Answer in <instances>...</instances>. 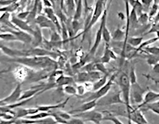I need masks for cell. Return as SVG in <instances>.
<instances>
[{
	"instance_id": "1",
	"label": "cell",
	"mask_w": 159,
	"mask_h": 124,
	"mask_svg": "<svg viewBox=\"0 0 159 124\" xmlns=\"http://www.w3.org/2000/svg\"><path fill=\"white\" fill-rule=\"evenodd\" d=\"M2 61L7 62H15L19 65L26 67L32 71H53L57 69V62L50 57L31 56V57H19V58H2Z\"/></svg>"
},
{
	"instance_id": "2",
	"label": "cell",
	"mask_w": 159,
	"mask_h": 124,
	"mask_svg": "<svg viewBox=\"0 0 159 124\" xmlns=\"http://www.w3.org/2000/svg\"><path fill=\"white\" fill-rule=\"evenodd\" d=\"M118 75H118V78L117 84L121 91V95H122V98H123L122 100H123L124 105L126 110V115H127L126 116L129 119L130 112L133 109L130 102V83L128 78V75L125 72H122Z\"/></svg>"
},
{
	"instance_id": "3",
	"label": "cell",
	"mask_w": 159,
	"mask_h": 124,
	"mask_svg": "<svg viewBox=\"0 0 159 124\" xmlns=\"http://www.w3.org/2000/svg\"><path fill=\"white\" fill-rule=\"evenodd\" d=\"M109 8L106 7L105 10H104V11H103L102 15L101 17V22H100V25L98 29L97 32H96L95 34V39H94V44H93V46H92L91 49L90 50L89 53L86 55V56L85 58H82L83 61H84L85 63H86L87 61H89L90 58H92L95 55L96 51H97L98 48L99 47L100 44H101L102 41V27L103 25L107 23V11H108Z\"/></svg>"
},
{
	"instance_id": "4",
	"label": "cell",
	"mask_w": 159,
	"mask_h": 124,
	"mask_svg": "<svg viewBox=\"0 0 159 124\" xmlns=\"http://www.w3.org/2000/svg\"><path fill=\"white\" fill-rule=\"evenodd\" d=\"M106 2L105 0H96V3H95V7H94V13L92 15L91 19H90V23H89L88 26H86V28H84V30H83V32H81L80 34H79L78 35L75 36L74 39L77 38L78 36L83 35L85 37V34L89 32L90 30V29L93 27V26L95 25V23H97L98 19H100V17H102V15L103 11L106 8ZM84 37H83V40H84Z\"/></svg>"
},
{
	"instance_id": "5",
	"label": "cell",
	"mask_w": 159,
	"mask_h": 124,
	"mask_svg": "<svg viewBox=\"0 0 159 124\" xmlns=\"http://www.w3.org/2000/svg\"><path fill=\"white\" fill-rule=\"evenodd\" d=\"M115 104H123L124 102L122 99L121 91L118 89L110 90L105 96L97 100V106L105 107V106H111Z\"/></svg>"
},
{
	"instance_id": "6",
	"label": "cell",
	"mask_w": 159,
	"mask_h": 124,
	"mask_svg": "<svg viewBox=\"0 0 159 124\" xmlns=\"http://www.w3.org/2000/svg\"><path fill=\"white\" fill-rule=\"evenodd\" d=\"M118 72L114 74V75H112V76L110 78L109 80H107V83H106L102 87H101L100 89L96 90V91H94V93H93L91 95L89 96L88 98H86V99H85L86 100L85 102H88V101H90V100H98V99H99L102 98L103 96H105L106 94H107V93L111 90V88H112L114 81H115L116 78L118 77Z\"/></svg>"
},
{
	"instance_id": "7",
	"label": "cell",
	"mask_w": 159,
	"mask_h": 124,
	"mask_svg": "<svg viewBox=\"0 0 159 124\" xmlns=\"http://www.w3.org/2000/svg\"><path fill=\"white\" fill-rule=\"evenodd\" d=\"M74 117H77L83 121H88V122H94V124H101V122L102 121L103 114L99 111H89L83 113H78L75 114Z\"/></svg>"
},
{
	"instance_id": "8",
	"label": "cell",
	"mask_w": 159,
	"mask_h": 124,
	"mask_svg": "<svg viewBox=\"0 0 159 124\" xmlns=\"http://www.w3.org/2000/svg\"><path fill=\"white\" fill-rule=\"evenodd\" d=\"M147 88H143L140 86L138 82L134 84L130 85V102L132 101L133 103L140 104L142 103L143 96L146 93Z\"/></svg>"
},
{
	"instance_id": "9",
	"label": "cell",
	"mask_w": 159,
	"mask_h": 124,
	"mask_svg": "<svg viewBox=\"0 0 159 124\" xmlns=\"http://www.w3.org/2000/svg\"><path fill=\"white\" fill-rule=\"evenodd\" d=\"M23 92V89H22V83H19L16 87H15L13 90L11 91V93L9 94L8 96L5 97L4 99H2L1 101L2 102L4 106L9 105V104H13L19 102V98H20L21 94Z\"/></svg>"
},
{
	"instance_id": "10",
	"label": "cell",
	"mask_w": 159,
	"mask_h": 124,
	"mask_svg": "<svg viewBox=\"0 0 159 124\" xmlns=\"http://www.w3.org/2000/svg\"><path fill=\"white\" fill-rule=\"evenodd\" d=\"M11 22L18 30L27 32L31 35H33V34H34V28L26 20H22V19H19L16 16L13 15L11 18Z\"/></svg>"
},
{
	"instance_id": "11",
	"label": "cell",
	"mask_w": 159,
	"mask_h": 124,
	"mask_svg": "<svg viewBox=\"0 0 159 124\" xmlns=\"http://www.w3.org/2000/svg\"><path fill=\"white\" fill-rule=\"evenodd\" d=\"M34 24L37 25L40 29L47 28L50 29V30H56L52 22L45 15H42V14H39L36 16L34 19Z\"/></svg>"
},
{
	"instance_id": "12",
	"label": "cell",
	"mask_w": 159,
	"mask_h": 124,
	"mask_svg": "<svg viewBox=\"0 0 159 124\" xmlns=\"http://www.w3.org/2000/svg\"><path fill=\"white\" fill-rule=\"evenodd\" d=\"M30 68L20 65V66L15 68V71H13V74L15 79L19 81V83H22V82L25 81L26 79H28L29 75H30Z\"/></svg>"
},
{
	"instance_id": "13",
	"label": "cell",
	"mask_w": 159,
	"mask_h": 124,
	"mask_svg": "<svg viewBox=\"0 0 159 124\" xmlns=\"http://www.w3.org/2000/svg\"><path fill=\"white\" fill-rule=\"evenodd\" d=\"M4 55L8 56L9 58H19V57H26V50H19V49H12L10 47L4 45L1 48Z\"/></svg>"
},
{
	"instance_id": "14",
	"label": "cell",
	"mask_w": 159,
	"mask_h": 124,
	"mask_svg": "<svg viewBox=\"0 0 159 124\" xmlns=\"http://www.w3.org/2000/svg\"><path fill=\"white\" fill-rule=\"evenodd\" d=\"M118 57H117L116 53L114 52L111 47L110 44H106L105 46V51L102 56L100 58L99 61L102 62L103 64L110 63L111 60H116Z\"/></svg>"
},
{
	"instance_id": "15",
	"label": "cell",
	"mask_w": 159,
	"mask_h": 124,
	"mask_svg": "<svg viewBox=\"0 0 159 124\" xmlns=\"http://www.w3.org/2000/svg\"><path fill=\"white\" fill-rule=\"evenodd\" d=\"M9 32L12 33L16 37L18 41L22 42L24 44H30L32 42V35L27 32L23 31L20 30H13L11 29Z\"/></svg>"
},
{
	"instance_id": "16",
	"label": "cell",
	"mask_w": 159,
	"mask_h": 124,
	"mask_svg": "<svg viewBox=\"0 0 159 124\" xmlns=\"http://www.w3.org/2000/svg\"><path fill=\"white\" fill-rule=\"evenodd\" d=\"M97 107V100H90L88 102H85L84 103H83L80 107H79V108L77 109L72 110V111H70V114H78V113H83L86 112V111H91L94 108V107Z\"/></svg>"
},
{
	"instance_id": "17",
	"label": "cell",
	"mask_w": 159,
	"mask_h": 124,
	"mask_svg": "<svg viewBox=\"0 0 159 124\" xmlns=\"http://www.w3.org/2000/svg\"><path fill=\"white\" fill-rule=\"evenodd\" d=\"M37 107H31V108H19L18 111L15 114V119L17 118H25L27 115H34L35 113L39 112Z\"/></svg>"
},
{
	"instance_id": "18",
	"label": "cell",
	"mask_w": 159,
	"mask_h": 124,
	"mask_svg": "<svg viewBox=\"0 0 159 124\" xmlns=\"http://www.w3.org/2000/svg\"><path fill=\"white\" fill-rule=\"evenodd\" d=\"M68 100H69V98H67L66 99L64 100L63 102L60 103H57L55 105H44V106H37L38 110L39 111H45V112H49V111H53V110H56V109H62V108H64L67 103Z\"/></svg>"
},
{
	"instance_id": "19",
	"label": "cell",
	"mask_w": 159,
	"mask_h": 124,
	"mask_svg": "<svg viewBox=\"0 0 159 124\" xmlns=\"http://www.w3.org/2000/svg\"><path fill=\"white\" fill-rule=\"evenodd\" d=\"M145 95L143 96V99H142V103L139 104V105H145V104L150 103L152 102L157 101L159 99V93L155 92L153 90H150L148 89L147 92L145 93Z\"/></svg>"
},
{
	"instance_id": "20",
	"label": "cell",
	"mask_w": 159,
	"mask_h": 124,
	"mask_svg": "<svg viewBox=\"0 0 159 124\" xmlns=\"http://www.w3.org/2000/svg\"><path fill=\"white\" fill-rule=\"evenodd\" d=\"M74 82H75V79H74V78H72V76L62 75L55 81L54 87H62L66 85L73 84Z\"/></svg>"
},
{
	"instance_id": "21",
	"label": "cell",
	"mask_w": 159,
	"mask_h": 124,
	"mask_svg": "<svg viewBox=\"0 0 159 124\" xmlns=\"http://www.w3.org/2000/svg\"><path fill=\"white\" fill-rule=\"evenodd\" d=\"M50 42L52 44L54 49V48H58V47H62V37H61L60 33H58L56 30H51V40H50Z\"/></svg>"
},
{
	"instance_id": "22",
	"label": "cell",
	"mask_w": 159,
	"mask_h": 124,
	"mask_svg": "<svg viewBox=\"0 0 159 124\" xmlns=\"http://www.w3.org/2000/svg\"><path fill=\"white\" fill-rule=\"evenodd\" d=\"M144 41V38L142 36H132V37H128L126 39V44H129L134 48H137L140 46L142 42Z\"/></svg>"
},
{
	"instance_id": "23",
	"label": "cell",
	"mask_w": 159,
	"mask_h": 124,
	"mask_svg": "<svg viewBox=\"0 0 159 124\" xmlns=\"http://www.w3.org/2000/svg\"><path fill=\"white\" fill-rule=\"evenodd\" d=\"M125 39V31L119 27L114 30L113 34H111V40L114 42H122Z\"/></svg>"
},
{
	"instance_id": "24",
	"label": "cell",
	"mask_w": 159,
	"mask_h": 124,
	"mask_svg": "<svg viewBox=\"0 0 159 124\" xmlns=\"http://www.w3.org/2000/svg\"><path fill=\"white\" fill-rule=\"evenodd\" d=\"M66 14L68 18H73L76 8L75 0H66Z\"/></svg>"
},
{
	"instance_id": "25",
	"label": "cell",
	"mask_w": 159,
	"mask_h": 124,
	"mask_svg": "<svg viewBox=\"0 0 159 124\" xmlns=\"http://www.w3.org/2000/svg\"><path fill=\"white\" fill-rule=\"evenodd\" d=\"M51 116L50 112H45V111H39L34 115H30L25 117L26 119H30V120H38V119H43L47 117Z\"/></svg>"
},
{
	"instance_id": "26",
	"label": "cell",
	"mask_w": 159,
	"mask_h": 124,
	"mask_svg": "<svg viewBox=\"0 0 159 124\" xmlns=\"http://www.w3.org/2000/svg\"><path fill=\"white\" fill-rule=\"evenodd\" d=\"M107 79H108V75H103L98 80L93 83V92L102 87L107 83V80H108Z\"/></svg>"
},
{
	"instance_id": "27",
	"label": "cell",
	"mask_w": 159,
	"mask_h": 124,
	"mask_svg": "<svg viewBox=\"0 0 159 124\" xmlns=\"http://www.w3.org/2000/svg\"><path fill=\"white\" fill-rule=\"evenodd\" d=\"M75 83H84L86 82H90L88 72L81 71L76 75V78L75 79Z\"/></svg>"
},
{
	"instance_id": "28",
	"label": "cell",
	"mask_w": 159,
	"mask_h": 124,
	"mask_svg": "<svg viewBox=\"0 0 159 124\" xmlns=\"http://www.w3.org/2000/svg\"><path fill=\"white\" fill-rule=\"evenodd\" d=\"M102 39L104 40L106 44H111V33L108 30L107 23L103 25L102 30Z\"/></svg>"
},
{
	"instance_id": "29",
	"label": "cell",
	"mask_w": 159,
	"mask_h": 124,
	"mask_svg": "<svg viewBox=\"0 0 159 124\" xmlns=\"http://www.w3.org/2000/svg\"><path fill=\"white\" fill-rule=\"evenodd\" d=\"M0 40L5 42H15L18 41L16 37L11 32H3L0 33Z\"/></svg>"
},
{
	"instance_id": "30",
	"label": "cell",
	"mask_w": 159,
	"mask_h": 124,
	"mask_svg": "<svg viewBox=\"0 0 159 124\" xmlns=\"http://www.w3.org/2000/svg\"><path fill=\"white\" fill-rule=\"evenodd\" d=\"M157 40H158V37H154L153 38V39H148L146 40V41H143L142 43V44H140V46H139V47H137L136 49H135V51H136L137 53L140 52L141 51H142V49H144L145 47H147V46H150V44H154L155 42H157Z\"/></svg>"
},
{
	"instance_id": "31",
	"label": "cell",
	"mask_w": 159,
	"mask_h": 124,
	"mask_svg": "<svg viewBox=\"0 0 159 124\" xmlns=\"http://www.w3.org/2000/svg\"><path fill=\"white\" fill-rule=\"evenodd\" d=\"M128 75V78H129V83L131 84H134V83H137L138 82V79H137V74H136V70H135V66L134 64L131 65L130 68H129V71Z\"/></svg>"
},
{
	"instance_id": "32",
	"label": "cell",
	"mask_w": 159,
	"mask_h": 124,
	"mask_svg": "<svg viewBox=\"0 0 159 124\" xmlns=\"http://www.w3.org/2000/svg\"><path fill=\"white\" fill-rule=\"evenodd\" d=\"M149 22H150V19H149L147 12H142L140 15L138 16V23H139V27L141 26H145V25L148 24Z\"/></svg>"
},
{
	"instance_id": "33",
	"label": "cell",
	"mask_w": 159,
	"mask_h": 124,
	"mask_svg": "<svg viewBox=\"0 0 159 124\" xmlns=\"http://www.w3.org/2000/svg\"><path fill=\"white\" fill-rule=\"evenodd\" d=\"M142 53H146L148 55H157L158 56L159 55V48L157 47H150V46H147L141 51Z\"/></svg>"
},
{
	"instance_id": "34",
	"label": "cell",
	"mask_w": 159,
	"mask_h": 124,
	"mask_svg": "<svg viewBox=\"0 0 159 124\" xmlns=\"http://www.w3.org/2000/svg\"><path fill=\"white\" fill-rule=\"evenodd\" d=\"M105 113H107V115H106V116H103V118L102 120H107V121H111L112 122H114V124H124L122 123L121 121L118 119V118H117L116 116H114V115H113L112 114H111L110 111H104Z\"/></svg>"
},
{
	"instance_id": "35",
	"label": "cell",
	"mask_w": 159,
	"mask_h": 124,
	"mask_svg": "<svg viewBox=\"0 0 159 124\" xmlns=\"http://www.w3.org/2000/svg\"><path fill=\"white\" fill-rule=\"evenodd\" d=\"M62 90L63 92L66 94H70V95H77V90L75 86L72 84L66 85L64 87H62Z\"/></svg>"
},
{
	"instance_id": "36",
	"label": "cell",
	"mask_w": 159,
	"mask_h": 124,
	"mask_svg": "<svg viewBox=\"0 0 159 124\" xmlns=\"http://www.w3.org/2000/svg\"><path fill=\"white\" fill-rule=\"evenodd\" d=\"M94 65H95L96 71H99L100 73H102V75H109L108 70H107V68L106 67L105 64H103L102 62H101L100 61H98V62H94Z\"/></svg>"
},
{
	"instance_id": "37",
	"label": "cell",
	"mask_w": 159,
	"mask_h": 124,
	"mask_svg": "<svg viewBox=\"0 0 159 124\" xmlns=\"http://www.w3.org/2000/svg\"><path fill=\"white\" fill-rule=\"evenodd\" d=\"M88 74L89 78H90V82H91V83H94V82L98 80L102 76V74L100 73L98 71H93L91 72H89Z\"/></svg>"
},
{
	"instance_id": "38",
	"label": "cell",
	"mask_w": 159,
	"mask_h": 124,
	"mask_svg": "<svg viewBox=\"0 0 159 124\" xmlns=\"http://www.w3.org/2000/svg\"><path fill=\"white\" fill-rule=\"evenodd\" d=\"M146 62L149 66H153L154 64L158 62V56L146 54Z\"/></svg>"
},
{
	"instance_id": "39",
	"label": "cell",
	"mask_w": 159,
	"mask_h": 124,
	"mask_svg": "<svg viewBox=\"0 0 159 124\" xmlns=\"http://www.w3.org/2000/svg\"><path fill=\"white\" fill-rule=\"evenodd\" d=\"M54 113H55L58 116H59L62 119L66 121V122L67 120H69L70 118H71V117H72V115H71L69 112H66V111H60V110L59 111H54Z\"/></svg>"
},
{
	"instance_id": "40",
	"label": "cell",
	"mask_w": 159,
	"mask_h": 124,
	"mask_svg": "<svg viewBox=\"0 0 159 124\" xmlns=\"http://www.w3.org/2000/svg\"><path fill=\"white\" fill-rule=\"evenodd\" d=\"M149 11H150V13L148 14V15H149V19H150V21L152 19H153V16H155V15L158 13V12H157L158 11V4L153 3V5L150 7Z\"/></svg>"
},
{
	"instance_id": "41",
	"label": "cell",
	"mask_w": 159,
	"mask_h": 124,
	"mask_svg": "<svg viewBox=\"0 0 159 124\" xmlns=\"http://www.w3.org/2000/svg\"><path fill=\"white\" fill-rule=\"evenodd\" d=\"M94 62H88V63H86L81 69H83V71L88 72V73L93 71H96Z\"/></svg>"
},
{
	"instance_id": "42",
	"label": "cell",
	"mask_w": 159,
	"mask_h": 124,
	"mask_svg": "<svg viewBox=\"0 0 159 124\" xmlns=\"http://www.w3.org/2000/svg\"><path fill=\"white\" fill-rule=\"evenodd\" d=\"M141 4L143 7V11L147 12L148 10H150V7L152 6V3L153 2V0H139Z\"/></svg>"
},
{
	"instance_id": "43",
	"label": "cell",
	"mask_w": 159,
	"mask_h": 124,
	"mask_svg": "<svg viewBox=\"0 0 159 124\" xmlns=\"http://www.w3.org/2000/svg\"><path fill=\"white\" fill-rule=\"evenodd\" d=\"M75 88H76V90H77V95H79V96L84 95V94L86 93V89H85L83 83H78V84L76 85Z\"/></svg>"
},
{
	"instance_id": "44",
	"label": "cell",
	"mask_w": 159,
	"mask_h": 124,
	"mask_svg": "<svg viewBox=\"0 0 159 124\" xmlns=\"http://www.w3.org/2000/svg\"><path fill=\"white\" fill-rule=\"evenodd\" d=\"M66 124H86L83 119H81L77 117L72 116L71 118H70L69 120L66 122Z\"/></svg>"
},
{
	"instance_id": "45",
	"label": "cell",
	"mask_w": 159,
	"mask_h": 124,
	"mask_svg": "<svg viewBox=\"0 0 159 124\" xmlns=\"http://www.w3.org/2000/svg\"><path fill=\"white\" fill-rule=\"evenodd\" d=\"M158 27H159V25L158 23H152L150 25V28L148 30V31H146V33H144V34H150V33H157L158 32Z\"/></svg>"
},
{
	"instance_id": "46",
	"label": "cell",
	"mask_w": 159,
	"mask_h": 124,
	"mask_svg": "<svg viewBox=\"0 0 159 124\" xmlns=\"http://www.w3.org/2000/svg\"><path fill=\"white\" fill-rule=\"evenodd\" d=\"M29 14H30V11H21L16 15V17L19 18V19H22V20H26L27 18L29 16Z\"/></svg>"
},
{
	"instance_id": "47",
	"label": "cell",
	"mask_w": 159,
	"mask_h": 124,
	"mask_svg": "<svg viewBox=\"0 0 159 124\" xmlns=\"http://www.w3.org/2000/svg\"><path fill=\"white\" fill-rule=\"evenodd\" d=\"M83 85H84L86 92H91V91H93V83H91V82H86V83H83Z\"/></svg>"
},
{
	"instance_id": "48",
	"label": "cell",
	"mask_w": 159,
	"mask_h": 124,
	"mask_svg": "<svg viewBox=\"0 0 159 124\" xmlns=\"http://www.w3.org/2000/svg\"><path fill=\"white\" fill-rule=\"evenodd\" d=\"M42 2H43V5H44L46 7H53L50 0H42Z\"/></svg>"
},
{
	"instance_id": "49",
	"label": "cell",
	"mask_w": 159,
	"mask_h": 124,
	"mask_svg": "<svg viewBox=\"0 0 159 124\" xmlns=\"http://www.w3.org/2000/svg\"><path fill=\"white\" fill-rule=\"evenodd\" d=\"M153 67V71L154 72L155 74H157V75H158L159 73V63L158 62H157L156 64H154Z\"/></svg>"
},
{
	"instance_id": "50",
	"label": "cell",
	"mask_w": 159,
	"mask_h": 124,
	"mask_svg": "<svg viewBox=\"0 0 159 124\" xmlns=\"http://www.w3.org/2000/svg\"><path fill=\"white\" fill-rule=\"evenodd\" d=\"M11 71V68H7V69H2L0 70V77H1V75H3L4 74L7 73V72Z\"/></svg>"
},
{
	"instance_id": "51",
	"label": "cell",
	"mask_w": 159,
	"mask_h": 124,
	"mask_svg": "<svg viewBox=\"0 0 159 124\" xmlns=\"http://www.w3.org/2000/svg\"><path fill=\"white\" fill-rule=\"evenodd\" d=\"M118 18H120V19H121V20H125V15L122 13V12H118Z\"/></svg>"
},
{
	"instance_id": "52",
	"label": "cell",
	"mask_w": 159,
	"mask_h": 124,
	"mask_svg": "<svg viewBox=\"0 0 159 124\" xmlns=\"http://www.w3.org/2000/svg\"><path fill=\"white\" fill-rule=\"evenodd\" d=\"M3 46H4V44H2V40H0V50H1V48H2V47H3Z\"/></svg>"
},
{
	"instance_id": "53",
	"label": "cell",
	"mask_w": 159,
	"mask_h": 124,
	"mask_svg": "<svg viewBox=\"0 0 159 124\" xmlns=\"http://www.w3.org/2000/svg\"><path fill=\"white\" fill-rule=\"evenodd\" d=\"M153 3L158 4V1H159V0H153Z\"/></svg>"
},
{
	"instance_id": "54",
	"label": "cell",
	"mask_w": 159,
	"mask_h": 124,
	"mask_svg": "<svg viewBox=\"0 0 159 124\" xmlns=\"http://www.w3.org/2000/svg\"><path fill=\"white\" fill-rule=\"evenodd\" d=\"M75 3L77 4V2H78V0H75Z\"/></svg>"
},
{
	"instance_id": "55",
	"label": "cell",
	"mask_w": 159,
	"mask_h": 124,
	"mask_svg": "<svg viewBox=\"0 0 159 124\" xmlns=\"http://www.w3.org/2000/svg\"><path fill=\"white\" fill-rule=\"evenodd\" d=\"M1 1H8V0H1Z\"/></svg>"
},
{
	"instance_id": "56",
	"label": "cell",
	"mask_w": 159,
	"mask_h": 124,
	"mask_svg": "<svg viewBox=\"0 0 159 124\" xmlns=\"http://www.w3.org/2000/svg\"><path fill=\"white\" fill-rule=\"evenodd\" d=\"M55 124H64V123H57V122H56V123H55Z\"/></svg>"
},
{
	"instance_id": "57",
	"label": "cell",
	"mask_w": 159,
	"mask_h": 124,
	"mask_svg": "<svg viewBox=\"0 0 159 124\" xmlns=\"http://www.w3.org/2000/svg\"><path fill=\"white\" fill-rule=\"evenodd\" d=\"M0 120H1V119H0Z\"/></svg>"
}]
</instances>
